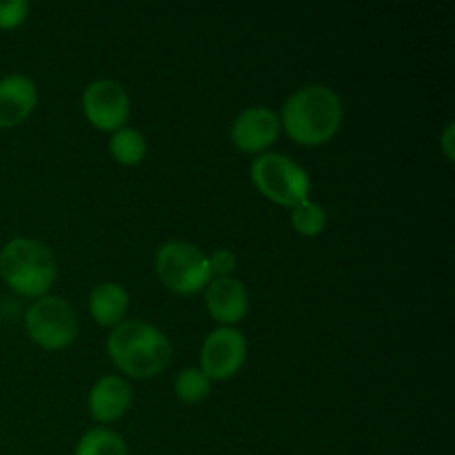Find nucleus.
Masks as SVG:
<instances>
[{
	"instance_id": "9d476101",
	"label": "nucleus",
	"mask_w": 455,
	"mask_h": 455,
	"mask_svg": "<svg viewBox=\"0 0 455 455\" xmlns=\"http://www.w3.org/2000/svg\"><path fill=\"white\" fill-rule=\"evenodd\" d=\"M207 309L222 327H234L247 315L249 291L238 278H212L207 284Z\"/></svg>"
},
{
	"instance_id": "1a4fd4ad",
	"label": "nucleus",
	"mask_w": 455,
	"mask_h": 455,
	"mask_svg": "<svg viewBox=\"0 0 455 455\" xmlns=\"http://www.w3.org/2000/svg\"><path fill=\"white\" fill-rule=\"evenodd\" d=\"M280 118L271 107L253 105L240 111L234 118L229 129L231 142L240 151L247 154H260L269 149L280 136Z\"/></svg>"
},
{
	"instance_id": "f3484780",
	"label": "nucleus",
	"mask_w": 455,
	"mask_h": 455,
	"mask_svg": "<svg viewBox=\"0 0 455 455\" xmlns=\"http://www.w3.org/2000/svg\"><path fill=\"white\" fill-rule=\"evenodd\" d=\"M173 391H176V395L182 403H200L212 391V380L200 369L187 367L176 376Z\"/></svg>"
},
{
	"instance_id": "aec40b11",
	"label": "nucleus",
	"mask_w": 455,
	"mask_h": 455,
	"mask_svg": "<svg viewBox=\"0 0 455 455\" xmlns=\"http://www.w3.org/2000/svg\"><path fill=\"white\" fill-rule=\"evenodd\" d=\"M443 151L449 160L453 158V123H447L443 132Z\"/></svg>"
},
{
	"instance_id": "dca6fc26",
	"label": "nucleus",
	"mask_w": 455,
	"mask_h": 455,
	"mask_svg": "<svg viewBox=\"0 0 455 455\" xmlns=\"http://www.w3.org/2000/svg\"><path fill=\"white\" fill-rule=\"evenodd\" d=\"M291 225L300 235L314 238V235L323 234L327 227V212L318 203L307 198L291 209Z\"/></svg>"
},
{
	"instance_id": "ddd939ff",
	"label": "nucleus",
	"mask_w": 455,
	"mask_h": 455,
	"mask_svg": "<svg viewBox=\"0 0 455 455\" xmlns=\"http://www.w3.org/2000/svg\"><path fill=\"white\" fill-rule=\"evenodd\" d=\"M129 309V293L118 283H100L89 293V311L102 327H116Z\"/></svg>"
},
{
	"instance_id": "2eb2a0df",
	"label": "nucleus",
	"mask_w": 455,
	"mask_h": 455,
	"mask_svg": "<svg viewBox=\"0 0 455 455\" xmlns=\"http://www.w3.org/2000/svg\"><path fill=\"white\" fill-rule=\"evenodd\" d=\"M109 151L114 156V160L132 167V164L142 163V158L147 156V138L133 127H120L111 136Z\"/></svg>"
},
{
	"instance_id": "9b49d317",
	"label": "nucleus",
	"mask_w": 455,
	"mask_h": 455,
	"mask_svg": "<svg viewBox=\"0 0 455 455\" xmlns=\"http://www.w3.org/2000/svg\"><path fill=\"white\" fill-rule=\"evenodd\" d=\"M38 102L36 83L25 74H7L0 78V129L25 123Z\"/></svg>"
},
{
	"instance_id": "6e6552de",
	"label": "nucleus",
	"mask_w": 455,
	"mask_h": 455,
	"mask_svg": "<svg viewBox=\"0 0 455 455\" xmlns=\"http://www.w3.org/2000/svg\"><path fill=\"white\" fill-rule=\"evenodd\" d=\"M247 360V338L235 327L213 329L200 349V371L209 380L235 376Z\"/></svg>"
},
{
	"instance_id": "f257e3e1",
	"label": "nucleus",
	"mask_w": 455,
	"mask_h": 455,
	"mask_svg": "<svg viewBox=\"0 0 455 455\" xmlns=\"http://www.w3.org/2000/svg\"><path fill=\"white\" fill-rule=\"evenodd\" d=\"M342 100L327 84H307L284 100L280 127L296 142L318 147L331 140L342 124Z\"/></svg>"
},
{
	"instance_id": "f8f14e48",
	"label": "nucleus",
	"mask_w": 455,
	"mask_h": 455,
	"mask_svg": "<svg viewBox=\"0 0 455 455\" xmlns=\"http://www.w3.org/2000/svg\"><path fill=\"white\" fill-rule=\"evenodd\" d=\"M132 387L123 376H102L89 391V411L93 420L107 425L123 418L132 407Z\"/></svg>"
},
{
	"instance_id": "7ed1b4c3",
	"label": "nucleus",
	"mask_w": 455,
	"mask_h": 455,
	"mask_svg": "<svg viewBox=\"0 0 455 455\" xmlns=\"http://www.w3.org/2000/svg\"><path fill=\"white\" fill-rule=\"evenodd\" d=\"M56 271L53 251L36 238H12L0 249V275L20 296H47Z\"/></svg>"
},
{
	"instance_id": "20e7f679",
	"label": "nucleus",
	"mask_w": 455,
	"mask_h": 455,
	"mask_svg": "<svg viewBox=\"0 0 455 455\" xmlns=\"http://www.w3.org/2000/svg\"><path fill=\"white\" fill-rule=\"evenodd\" d=\"M154 265L160 283L182 296L200 291L212 280L207 253L187 240H169L160 244Z\"/></svg>"
},
{
	"instance_id": "423d86ee",
	"label": "nucleus",
	"mask_w": 455,
	"mask_h": 455,
	"mask_svg": "<svg viewBox=\"0 0 455 455\" xmlns=\"http://www.w3.org/2000/svg\"><path fill=\"white\" fill-rule=\"evenodd\" d=\"M25 329L36 345L65 349L78 338V314L65 298L47 293L27 309Z\"/></svg>"
},
{
	"instance_id": "6ab92c4d",
	"label": "nucleus",
	"mask_w": 455,
	"mask_h": 455,
	"mask_svg": "<svg viewBox=\"0 0 455 455\" xmlns=\"http://www.w3.org/2000/svg\"><path fill=\"white\" fill-rule=\"evenodd\" d=\"M209 258V269H212V278H227V275L234 274L235 265H238V258L229 249H218Z\"/></svg>"
},
{
	"instance_id": "39448f33",
	"label": "nucleus",
	"mask_w": 455,
	"mask_h": 455,
	"mask_svg": "<svg viewBox=\"0 0 455 455\" xmlns=\"http://www.w3.org/2000/svg\"><path fill=\"white\" fill-rule=\"evenodd\" d=\"M251 180L271 203L296 207L309 198V173L284 154H260L251 163Z\"/></svg>"
},
{
	"instance_id": "4468645a",
	"label": "nucleus",
	"mask_w": 455,
	"mask_h": 455,
	"mask_svg": "<svg viewBox=\"0 0 455 455\" xmlns=\"http://www.w3.org/2000/svg\"><path fill=\"white\" fill-rule=\"evenodd\" d=\"M74 455H129V451L123 435L107 427H93L78 440Z\"/></svg>"
},
{
	"instance_id": "0eeeda50",
	"label": "nucleus",
	"mask_w": 455,
	"mask_h": 455,
	"mask_svg": "<svg viewBox=\"0 0 455 455\" xmlns=\"http://www.w3.org/2000/svg\"><path fill=\"white\" fill-rule=\"evenodd\" d=\"M83 111L93 127L102 132H118L132 114L129 93L118 80L98 78L83 93Z\"/></svg>"
},
{
	"instance_id": "a211bd4d",
	"label": "nucleus",
	"mask_w": 455,
	"mask_h": 455,
	"mask_svg": "<svg viewBox=\"0 0 455 455\" xmlns=\"http://www.w3.org/2000/svg\"><path fill=\"white\" fill-rule=\"evenodd\" d=\"M29 3L27 0H0V29H13L27 20Z\"/></svg>"
},
{
	"instance_id": "f03ea898",
	"label": "nucleus",
	"mask_w": 455,
	"mask_h": 455,
	"mask_svg": "<svg viewBox=\"0 0 455 455\" xmlns=\"http://www.w3.org/2000/svg\"><path fill=\"white\" fill-rule=\"evenodd\" d=\"M107 351L123 373L154 378L172 363V342L145 320H123L107 338Z\"/></svg>"
}]
</instances>
